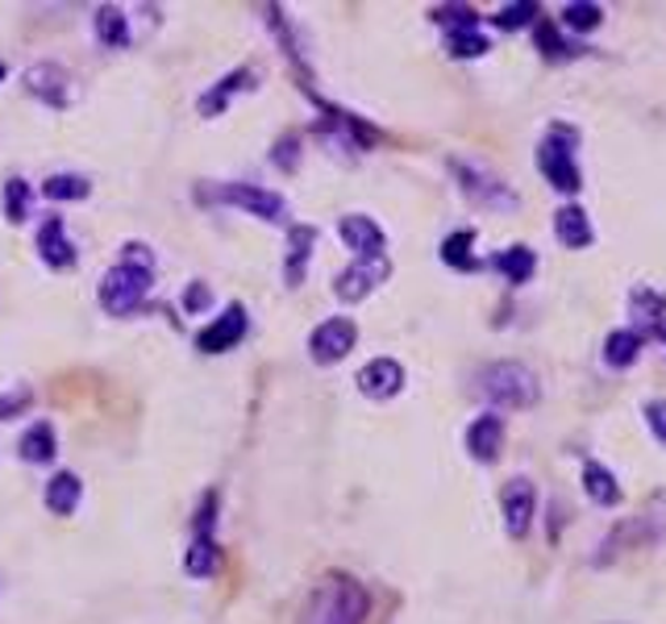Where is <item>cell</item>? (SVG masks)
<instances>
[{"label": "cell", "mask_w": 666, "mask_h": 624, "mask_svg": "<svg viewBox=\"0 0 666 624\" xmlns=\"http://www.w3.org/2000/svg\"><path fill=\"white\" fill-rule=\"evenodd\" d=\"M154 280V250L142 242H125L121 247V263L100 280V308L113 317H130L142 308L146 292Z\"/></svg>", "instance_id": "6da1fadb"}, {"label": "cell", "mask_w": 666, "mask_h": 624, "mask_svg": "<svg viewBox=\"0 0 666 624\" xmlns=\"http://www.w3.org/2000/svg\"><path fill=\"white\" fill-rule=\"evenodd\" d=\"M367 607H371V600H367L359 579L334 574L313 591L305 624H367Z\"/></svg>", "instance_id": "7a4b0ae2"}, {"label": "cell", "mask_w": 666, "mask_h": 624, "mask_svg": "<svg viewBox=\"0 0 666 624\" xmlns=\"http://www.w3.org/2000/svg\"><path fill=\"white\" fill-rule=\"evenodd\" d=\"M575 142H579V133L571 125H554L537 146V167L550 179V188L563 191V196H575L583 188V171L575 163Z\"/></svg>", "instance_id": "3957f363"}, {"label": "cell", "mask_w": 666, "mask_h": 624, "mask_svg": "<svg viewBox=\"0 0 666 624\" xmlns=\"http://www.w3.org/2000/svg\"><path fill=\"white\" fill-rule=\"evenodd\" d=\"M479 392L492 399L495 408H533L542 387L537 375L521 362H492L483 375H479Z\"/></svg>", "instance_id": "277c9868"}, {"label": "cell", "mask_w": 666, "mask_h": 624, "mask_svg": "<svg viewBox=\"0 0 666 624\" xmlns=\"http://www.w3.org/2000/svg\"><path fill=\"white\" fill-rule=\"evenodd\" d=\"M212 200H221V205H233L250 212V217H263L271 226H284L287 221V200L280 191H266V188H254V184H221V188L212 191Z\"/></svg>", "instance_id": "5b68a950"}, {"label": "cell", "mask_w": 666, "mask_h": 624, "mask_svg": "<svg viewBox=\"0 0 666 624\" xmlns=\"http://www.w3.org/2000/svg\"><path fill=\"white\" fill-rule=\"evenodd\" d=\"M455 171L458 179H462V191H467V200L479 208H504V212H513L516 208V191L500 179V175H492V171H483L479 163H462V158H455Z\"/></svg>", "instance_id": "8992f818"}, {"label": "cell", "mask_w": 666, "mask_h": 624, "mask_svg": "<svg viewBox=\"0 0 666 624\" xmlns=\"http://www.w3.org/2000/svg\"><path fill=\"white\" fill-rule=\"evenodd\" d=\"M354 341H359V325L350 317H329V321H321L308 333V354L321 366H334V362H342L354 350Z\"/></svg>", "instance_id": "52a82bcc"}, {"label": "cell", "mask_w": 666, "mask_h": 624, "mask_svg": "<svg viewBox=\"0 0 666 624\" xmlns=\"http://www.w3.org/2000/svg\"><path fill=\"white\" fill-rule=\"evenodd\" d=\"M387 275H392L387 254H383V259H354V266H346L342 275L334 280V292H338V300H346V304L367 300L375 287L387 284Z\"/></svg>", "instance_id": "ba28073f"}, {"label": "cell", "mask_w": 666, "mask_h": 624, "mask_svg": "<svg viewBox=\"0 0 666 624\" xmlns=\"http://www.w3.org/2000/svg\"><path fill=\"white\" fill-rule=\"evenodd\" d=\"M500 508H504V529L513 541H521L533 529V516H537V488L529 479H509L504 492H500Z\"/></svg>", "instance_id": "9c48e42d"}, {"label": "cell", "mask_w": 666, "mask_h": 624, "mask_svg": "<svg viewBox=\"0 0 666 624\" xmlns=\"http://www.w3.org/2000/svg\"><path fill=\"white\" fill-rule=\"evenodd\" d=\"M247 325H250L247 308H242V304H229L217 321H209L196 333V346H200L205 354H226V350H233L238 341L247 338Z\"/></svg>", "instance_id": "30bf717a"}, {"label": "cell", "mask_w": 666, "mask_h": 624, "mask_svg": "<svg viewBox=\"0 0 666 624\" xmlns=\"http://www.w3.org/2000/svg\"><path fill=\"white\" fill-rule=\"evenodd\" d=\"M25 88H30V96H39L42 105H51V109H67L72 105V76L58 63H34L25 72Z\"/></svg>", "instance_id": "8fae6325"}, {"label": "cell", "mask_w": 666, "mask_h": 624, "mask_svg": "<svg viewBox=\"0 0 666 624\" xmlns=\"http://www.w3.org/2000/svg\"><path fill=\"white\" fill-rule=\"evenodd\" d=\"M342 242L354 250V259H383V247H387V238H383V229L371 221V217H362V212H350L342 217Z\"/></svg>", "instance_id": "7c38bea8"}, {"label": "cell", "mask_w": 666, "mask_h": 624, "mask_svg": "<svg viewBox=\"0 0 666 624\" xmlns=\"http://www.w3.org/2000/svg\"><path fill=\"white\" fill-rule=\"evenodd\" d=\"M404 387V366L396 359H371L359 371V392L371 399H392Z\"/></svg>", "instance_id": "4fadbf2b"}, {"label": "cell", "mask_w": 666, "mask_h": 624, "mask_svg": "<svg viewBox=\"0 0 666 624\" xmlns=\"http://www.w3.org/2000/svg\"><path fill=\"white\" fill-rule=\"evenodd\" d=\"M39 254L46 266H55V271H67V266H76V247H72V238H67V226H63V217H51V221H42L39 229Z\"/></svg>", "instance_id": "5bb4252c"}, {"label": "cell", "mask_w": 666, "mask_h": 624, "mask_svg": "<svg viewBox=\"0 0 666 624\" xmlns=\"http://www.w3.org/2000/svg\"><path fill=\"white\" fill-rule=\"evenodd\" d=\"M500 446H504V420L495 413H483L471 420L467 429V450L476 462H495L500 458Z\"/></svg>", "instance_id": "9a60e30c"}, {"label": "cell", "mask_w": 666, "mask_h": 624, "mask_svg": "<svg viewBox=\"0 0 666 624\" xmlns=\"http://www.w3.org/2000/svg\"><path fill=\"white\" fill-rule=\"evenodd\" d=\"M313 247H317V229H313V226H292V229H287V259H284L287 287L305 284V271H308V259H313Z\"/></svg>", "instance_id": "2e32d148"}, {"label": "cell", "mask_w": 666, "mask_h": 624, "mask_svg": "<svg viewBox=\"0 0 666 624\" xmlns=\"http://www.w3.org/2000/svg\"><path fill=\"white\" fill-rule=\"evenodd\" d=\"M554 238H558V242H563L567 250L591 247V238H596V229H591V217L579 205H563L558 212H554Z\"/></svg>", "instance_id": "e0dca14e"}, {"label": "cell", "mask_w": 666, "mask_h": 624, "mask_svg": "<svg viewBox=\"0 0 666 624\" xmlns=\"http://www.w3.org/2000/svg\"><path fill=\"white\" fill-rule=\"evenodd\" d=\"M250 79H254V67H238V72H229L226 79H217L209 92L200 96V117H217L229 109V100H233V92H242V88H250Z\"/></svg>", "instance_id": "ac0fdd59"}, {"label": "cell", "mask_w": 666, "mask_h": 624, "mask_svg": "<svg viewBox=\"0 0 666 624\" xmlns=\"http://www.w3.org/2000/svg\"><path fill=\"white\" fill-rule=\"evenodd\" d=\"M583 492H588V500L600 504V508H616V504H621V483H616V474H612L604 462H588V467H583Z\"/></svg>", "instance_id": "d6986e66"}, {"label": "cell", "mask_w": 666, "mask_h": 624, "mask_svg": "<svg viewBox=\"0 0 666 624\" xmlns=\"http://www.w3.org/2000/svg\"><path fill=\"white\" fill-rule=\"evenodd\" d=\"M79 495H84V483H79V474L72 471H58L51 483H46V508L55 512V516H72L79 508Z\"/></svg>", "instance_id": "ffe728a7"}, {"label": "cell", "mask_w": 666, "mask_h": 624, "mask_svg": "<svg viewBox=\"0 0 666 624\" xmlns=\"http://www.w3.org/2000/svg\"><path fill=\"white\" fill-rule=\"evenodd\" d=\"M492 266L509 280V284H529L533 280V271H537V254H533L529 247H509V250H500L492 259Z\"/></svg>", "instance_id": "44dd1931"}, {"label": "cell", "mask_w": 666, "mask_h": 624, "mask_svg": "<svg viewBox=\"0 0 666 624\" xmlns=\"http://www.w3.org/2000/svg\"><path fill=\"white\" fill-rule=\"evenodd\" d=\"M96 39H100V46H109V51H121L125 42H130V21H125V13L117 9V4H100L96 9Z\"/></svg>", "instance_id": "7402d4cb"}, {"label": "cell", "mask_w": 666, "mask_h": 624, "mask_svg": "<svg viewBox=\"0 0 666 624\" xmlns=\"http://www.w3.org/2000/svg\"><path fill=\"white\" fill-rule=\"evenodd\" d=\"M637 354H642V333L637 329H612L609 338H604V362H609L612 371L633 366Z\"/></svg>", "instance_id": "603a6c76"}, {"label": "cell", "mask_w": 666, "mask_h": 624, "mask_svg": "<svg viewBox=\"0 0 666 624\" xmlns=\"http://www.w3.org/2000/svg\"><path fill=\"white\" fill-rule=\"evenodd\" d=\"M184 570H188L192 579H209L212 570H217V541H212V533H196L192 537L188 554H184Z\"/></svg>", "instance_id": "cb8c5ba5"}, {"label": "cell", "mask_w": 666, "mask_h": 624, "mask_svg": "<svg viewBox=\"0 0 666 624\" xmlns=\"http://www.w3.org/2000/svg\"><path fill=\"white\" fill-rule=\"evenodd\" d=\"M471 247H476V233H471V229H458V233H450V238L441 242V263L455 266V271H479V259L471 254Z\"/></svg>", "instance_id": "d4e9b609"}, {"label": "cell", "mask_w": 666, "mask_h": 624, "mask_svg": "<svg viewBox=\"0 0 666 624\" xmlns=\"http://www.w3.org/2000/svg\"><path fill=\"white\" fill-rule=\"evenodd\" d=\"M21 458H25V462H51V458H55V429H51L46 420H39L34 429H25V437H21Z\"/></svg>", "instance_id": "484cf974"}, {"label": "cell", "mask_w": 666, "mask_h": 624, "mask_svg": "<svg viewBox=\"0 0 666 624\" xmlns=\"http://www.w3.org/2000/svg\"><path fill=\"white\" fill-rule=\"evenodd\" d=\"M92 191V184L84 179V175H51L46 184H42V196L46 200H84Z\"/></svg>", "instance_id": "4316f807"}, {"label": "cell", "mask_w": 666, "mask_h": 624, "mask_svg": "<svg viewBox=\"0 0 666 624\" xmlns=\"http://www.w3.org/2000/svg\"><path fill=\"white\" fill-rule=\"evenodd\" d=\"M604 21V9L600 4H588V0H571V4H563V25L567 30H579V34H588Z\"/></svg>", "instance_id": "83f0119b"}, {"label": "cell", "mask_w": 666, "mask_h": 624, "mask_svg": "<svg viewBox=\"0 0 666 624\" xmlns=\"http://www.w3.org/2000/svg\"><path fill=\"white\" fill-rule=\"evenodd\" d=\"M446 51L455 58H479L488 55L492 46H488V39L479 30H455V34H446Z\"/></svg>", "instance_id": "f1b7e54d"}, {"label": "cell", "mask_w": 666, "mask_h": 624, "mask_svg": "<svg viewBox=\"0 0 666 624\" xmlns=\"http://www.w3.org/2000/svg\"><path fill=\"white\" fill-rule=\"evenodd\" d=\"M30 205H34L30 184H25V179H9V184H4V217L18 226V221L30 217Z\"/></svg>", "instance_id": "f546056e"}, {"label": "cell", "mask_w": 666, "mask_h": 624, "mask_svg": "<svg viewBox=\"0 0 666 624\" xmlns=\"http://www.w3.org/2000/svg\"><path fill=\"white\" fill-rule=\"evenodd\" d=\"M429 18L438 21V25H450V34L455 30H479V13L471 4H438Z\"/></svg>", "instance_id": "4dcf8cb0"}, {"label": "cell", "mask_w": 666, "mask_h": 624, "mask_svg": "<svg viewBox=\"0 0 666 624\" xmlns=\"http://www.w3.org/2000/svg\"><path fill=\"white\" fill-rule=\"evenodd\" d=\"M629 304H633V317H637V321L654 325V329H658V317H663V308H666L658 292H649V287H633Z\"/></svg>", "instance_id": "1f68e13d"}, {"label": "cell", "mask_w": 666, "mask_h": 624, "mask_svg": "<svg viewBox=\"0 0 666 624\" xmlns=\"http://www.w3.org/2000/svg\"><path fill=\"white\" fill-rule=\"evenodd\" d=\"M533 39H537V51L546 58H563L575 51V46H567V42L558 39V25H554V21H537V25H533Z\"/></svg>", "instance_id": "d6a6232c"}, {"label": "cell", "mask_w": 666, "mask_h": 624, "mask_svg": "<svg viewBox=\"0 0 666 624\" xmlns=\"http://www.w3.org/2000/svg\"><path fill=\"white\" fill-rule=\"evenodd\" d=\"M492 21L500 25V30H521V25H537V4H529V0H521V4H504V9H500Z\"/></svg>", "instance_id": "836d02e7"}, {"label": "cell", "mask_w": 666, "mask_h": 624, "mask_svg": "<svg viewBox=\"0 0 666 624\" xmlns=\"http://www.w3.org/2000/svg\"><path fill=\"white\" fill-rule=\"evenodd\" d=\"M642 413H646V425L649 434L658 437V446H666V399H649Z\"/></svg>", "instance_id": "e575fe53"}, {"label": "cell", "mask_w": 666, "mask_h": 624, "mask_svg": "<svg viewBox=\"0 0 666 624\" xmlns=\"http://www.w3.org/2000/svg\"><path fill=\"white\" fill-rule=\"evenodd\" d=\"M25 404H30V387H13L9 396H0V420H13V413Z\"/></svg>", "instance_id": "d590c367"}, {"label": "cell", "mask_w": 666, "mask_h": 624, "mask_svg": "<svg viewBox=\"0 0 666 624\" xmlns=\"http://www.w3.org/2000/svg\"><path fill=\"white\" fill-rule=\"evenodd\" d=\"M209 304H212L209 284H192L188 292H184V308H188V313H205Z\"/></svg>", "instance_id": "8d00e7d4"}, {"label": "cell", "mask_w": 666, "mask_h": 624, "mask_svg": "<svg viewBox=\"0 0 666 624\" xmlns=\"http://www.w3.org/2000/svg\"><path fill=\"white\" fill-rule=\"evenodd\" d=\"M296 158H301V142L296 138H280L275 142V167H296Z\"/></svg>", "instance_id": "74e56055"}, {"label": "cell", "mask_w": 666, "mask_h": 624, "mask_svg": "<svg viewBox=\"0 0 666 624\" xmlns=\"http://www.w3.org/2000/svg\"><path fill=\"white\" fill-rule=\"evenodd\" d=\"M654 333H658V338L666 341V321H658V329H654Z\"/></svg>", "instance_id": "f35d334b"}, {"label": "cell", "mask_w": 666, "mask_h": 624, "mask_svg": "<svg viewBox=\"0 0 666 624\" xmlns=\"http://www.w3.org/2000/svg\"><path fill=\"white\" fill-rule=\"evenodd\" d=\"M0 79H4V63H0Z\"/></svg>", "instance_id": "ab89813d"}]
</instances>
